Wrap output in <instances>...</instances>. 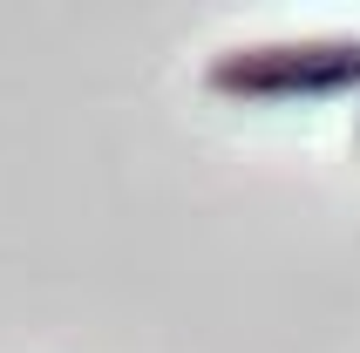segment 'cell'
Returning <instances> with one entry per match:
<instances>
[{
  "label": "cell",
  "instance_id": "cell-2",
  "mask_svg": "<svg viewBox=\"0 0 360 353\" xmlns=\"http://www.w3.org/2000/svg\"><path fill=\"white\" fill-rule=\"evenodd\" d=\"M354 143H360V122H354Z\"/></svg>",
  "mask_w": 360,
  "mask_h": 353
},
{
  "label": "cell",
  "instance_id": "cell-1",
  "mask_svg": "<svg viewBox=\"0 0 360 353\" xmlns=\"http://www.w3.org/2000/svg\"><path fill=\"white\" fill-rule=\"evenodd\" d=\"M204 89L224 102H313L360 89V34H292L245 41L204 61Z\"/></svg>",
  "mask_w": 360,
  "mask_h": 353
}]
</instances>
